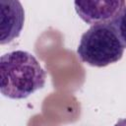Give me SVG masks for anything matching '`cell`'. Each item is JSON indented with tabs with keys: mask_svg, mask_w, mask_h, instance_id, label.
I'll use <instances>...</instances> for the list:
<instances>
[{
	"mask_svg": "<svg viewBox=\"0 0 126 126\" xmlns=\"http://www.w3.org/2000/svg\"><path fill=\"white\" fill-rule=\"evenodd\" d=\"M25 21L22 4L17 0L0 1V43L5 44L20 35Z\"/></svg>",
	"mask_w": 126,
	"mask_h": 126,
	"instance_id": "277c9868",
	"label": "cell"
},
{
	"mask_svg": "<svg viewBox=\"0 0 126 126\" xmlns=\"http://www.w3.org/2000/svg\"><path fill=\"white\" fill-rule=\"evenodd\" d=\"M75 10L87 24L112 23L126 6L125 1H76Z\"/></svg>",
	"mask_w": 126,
	"mask_h": 126,
	"instance_id": "3957f363",
	"label": "cell"
},
{
	"mask_svg": "<svg viewBox=\"0 0 126 126\" xmlns=\"http://www.w3.org/2000/svg\"><path fill=\"white\" fill-rule=\"evenodd\" d=\"M46 73L28 51L15 50L1 56L0 91L9 98H26L45 85Z\"/></svg>",
	"mask_w": 126,
	"mask_h": 126,
	"instance_id": "6da1fadb",
	"label": "cell"
},
{
	"mask_svg": "<svg viewBox=\"0 0 126 126\" xmlns=\"http://www.w3.org/2000/svg\"><path fill=\"white\" fill-rule=\"evenodd\" d=\"M112 24L117 32V34L122 44L124 45V47H126V6L121 10L119 15L113 20Z\"/></svg>",
	"mask_w": 126,
	"mask_h": 126,
	"instance_id": "5b68a950",
	"label": "cell"
},
{
	"mask_svg": "<svg viewBox=\"0 0 126 126\" xmlns=\"http://www.w3.org/2000/svg\"><path fill=\"white\" fill-rule=\"evenodd\" d=\"M112 23L93 25L81 36L77 54L82 62L94 67H105L119 61L124 52Z\"/></svg>",
	"mask_w": 126,
	"mask_h": 126,
	"instance_id": "7a4b0ae2",
	"label": "cell"
},
{
	"mask_svg": "<svg viewBox=\"0 0 126 126\" xmlns=\"http://www.w3.org/2000/svg\"><path fill=\"white\" fill-rule=\"evenodd\" d=\"M114 126H126V118H124V119H120Z\"/></svg>",
	"mask_w": 126,
	"mask_h": 126,
	"instance_id": "8992f818",
	"label": "cell"
}]
</instances>
